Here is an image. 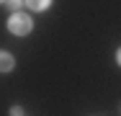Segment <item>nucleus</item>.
Masks as SVG:
<instances>
[{
	"mask_svg": "<svg viewBox=\"0 0 121 116\" xmlns=\"http://www.w3.org/2000/svg\"><path fill=\"white\" fill-rule=\"evenodd\" d=\"M8 28H10V34H16V36H26V34L31 31V18H28L26 13H13L10 21H8Z\"/></svg>",
	"mask_w": 121,
	"mask_h": 116,
	"instance_id": "obj_1",
	"label": "nucleus"
},
{
	"mask_svg": "<svg viewBox=\"0 0 121 116\" xmlns=\"http://www.w3.org/2000/svg\"><path fill=\"white\" fill-rule=\"evenodd\" d=\"M13 65H16V62H13V54L0 52V70H3V72H10V70H13Z\"/></svg>",
	"mask_w": 121,
	"mask_h": 116,
	"instance_id": "obj_2",
	"label": "nucleus"
},
{
	"mask_svg": "<svg viewBox=\"0 0 121 116\" xmlns=\"http://www.w3.org/2000/svg\"><path fill=\"white\" fill-rule=\"evenodd\" d=\"M49 3L52 0H26V5L31 10H44V8H49Z\"/></svg>",
	"mask_w": 121,
	"mask_h": 116,
	"instance_id": "obj_3",
	"label": "nucleus"
},
{
	"mask_svg": "<svg viewBox=\"0 0 121 116\" xmlns=\"http://www.w3.org/2000/svg\"><path fill=\"white\" fill-rule=\"evenodd\" d=\"M5 3H8V5H10L13 10H16V8H21V5H23L26 0H5Z\"/></svg>",
	"mask_w": 121,
	"mask_h": 116,
	"instance_id": "obj_4",
	"label": "nucleus"
},
{
	"mask_svg": "<svg viewBox=\"0 0 121 116\" xmlns=\"http://www.w3.org/2000/svg\"><path fill=\"white\" fill-rule=\"evenodd\" d=\"M10 116H23V111H21V108L16 106V108H10Z\"/></svg>",
	"mask_w": 121,
	"mask_h": 116,
	"instance_id": "obj_5",
	"label": "nucleus"
},
{
	"mask_svg": "<svg viewBox=\"0 0 121 116\" xmlns=\"http://www.w3.org/2000/svg\"><path fill=\"white\" fill-rule=\"evenodd\" d=\"M116 62H119V65H121V49H119V52H116Z\"/></svg>",
	"mask_w": 121,
	"mask_h": 116,
	"instance_id": "obj_6",
	"label": "nucleus"
},
{
	"mask_svg": "<svg viewBox=\"0 0 121 116\" xmlns=\"http://www.w3.org/2000/svg\"><path fill=\"white\" fill-rule=\"evenodd\" d=\"M0 3H5V0H0Z\"/></svg>",
	"mask_w": 121,
	"mask_h": 116,
	"instance_id": "obj_7",
	"label": "nucleus"
}]
</instances>
